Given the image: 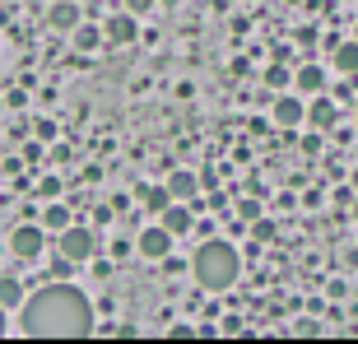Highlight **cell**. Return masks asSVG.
<instances>
[{
	"label": "cell",
	"instance_id": "cb8c5ba5",
	"mask_svg": "<svg viewBox=\"0 0 358 344\" xmlns=\"http://www.w3.org/2000/svg\"><path fill=\"white\" fill-rule=\"evenodd\" d=\"M354 224H358V200H354Z\"/></svg>",
	"mask_w": 358,
	"mask_h": 344
},
{
	"label": "cell",
	"instance_id": "e0dca14e",
	"mask_svg": "<svg viewBox=\"0 0 358 344\" xmlns=\"http://www.w3.org/2000/svg\"><path fill=\"white\" fill-rule=\"evenodd\" d=\"M42 228H52V233H61V228H70V210L52 200V205L42 210Z\"/></svg>",
	"mask_w": 358,
	"mask_h": 344
},
{
	"label": "cell",
	"instance_id": "d6986e66",
	"mask_svg": "<svg viewBox=\"0 0 358 344\" xmlns=\"http://www.w3.org/2000/svg\"><path fill=\"white\" fill-rule=\"evenodd\" d=\"M238 219L242 224H256L261 219V200H238Z\"/></svg>",
	"mask_w": 358,
	"mask_h": 344
},
{
	"label": "cell",
	"instance_id": "4fadbf2b",
	"mask_svg": "<svg viewBox=\"0 0 358 344\" xmlns=\"http://www.w3.org/2000/svg\"><path fill=\"white\" fill-rule=\"evenodd\" d=\"M335 70L340 75H358V38H349V42H335Z\"/></svg>",
	"mask_w": 358,
	"mask_h": 344
},
{
	"label": "cell",
	"instance_id": "5bb4252c",
	"mask_svg": "<svg viewBox=\"0 0 358 344\" xmlns=\"http://www.w3.org/2000/svg\"><path fill=\"white\" fill-rule=\"evenodd\" d=\"M168 191H173V200H196L200 196V182H196V172H173L168 177Z\"/></svg>",
	"mask_w": 358,
	"mask_h": 344
},
{
	"label": "cell",
	"instance_id": "9a60e30c",
	"mask_svg": "<svg viewBox=\"0 0 358 344\" xmlns=\"http://www.w3.org/2000/svg\"><path fill=\"white\" fill-rule=\"evenodd\" d=\"M140 200H145L154 214H163L168 205H173V191H168V186H140Z\"/></svg>",
	"mask_w": 358,
	"mask_h": 344
},
{
	"label": "cell",
	"instance_id": "6da1fadb",
	"mask_svg": "<svg viewBox=\"0 0 358 344\" xmlns=\"http://www.w3.org/2000/svg\"><path fill=\"white\" fill-rule=\"evenodd\" d=\"M19 331L33 340H80L93 335V303L75 284H42L19 307Z\"/></svg>",
	"mask_w": 358,
	"mask_h": 344
},
{
	"label": "cell",
	"instance_id": "484cf974",
	"mask_svg": "<svg viewBox=\"0 0 358 344\" xmlns=\"http://www.w3.org/2000/svg\"><path fill=\"white\" fill-rule=\"evenodd\" d=\"M354 112H358V107H354Z\"/></svg>",
	"mask_w": 358,
	"mask_h": 344
},
{
	"label": "cell",
	"instance_id": "5b68a950",
	"mask_svg": "<svg viewBox=\"0 0 358 344\" xmlns=\"http://www.w3.org/2000/svg\"><path fill=\"white\" fill-rule=\"evenodd\" d=\"M270 117H275L279 131H298V126L307 121V103H303V98H293V93H279L275 107H270Z\"/></svg>",
	"mask_w": 358,
	"mask_h": 344
},
{
	"label": "cell",
	"instance_id": "ac0fdd59",
	"mask_svg": "<svg viewBox=\"0 0 358 344\" xmlns=\"http://www.w3.org/2000/svg\"><path fill=\"white\" fill-rule=\"evenodd\" d=\"M266 84H270V89H289V84H293V75H289L284 66H270V70H266Z\"/></svg>",
	"mask_w": 358,
	"mask_h": 344
},
{
	"label": "cell",
	"instance_id": "9c48e42d",
	"mask_svg": "<svg viewBox=\"0 0 358 344\" xmlns=\"http://www.w3.org/2000/svg\"><path fill=\"white\" fill-rule=\"evenodd\" d=\"M159 224L168 228L173 238H182V233H191V224H196V219H191V200H173V205H168V210L159 214Z\"/></svg>",
	"mask_w": 358,
	"mask_h": 344
},
{
	"label": "cell",
	"instance_id": "ffe728a7",
	"mask_svg": "<svg viewBox=\"0 0 358 344\" xmlns=\"http://www.w3.org/2000/svg\"><path fill=\"white\" fill-rule=\"evenodd\" d=\"M252 233H256V242H266V238H275V224H270V219H256Z\"/></svg>",
	"mask_w": 358,
	"mask_h": 344
},
{
	"label": "cell",
	"instance_id": "2e32d148",
	"mask_svg": "<svg viewBox=\"0 0 358 344\" xmlns=\"http://www.w3.org/2000/svg\"><path fill=\"white\" fill-rule=\"evenodd\" d=\"M0 307H24V284L0 275Z\"/></svg>",
	"mask_w": 358,
	"mask_h": 344
},
{
	"label": "cell",
	"instance_id": "30bf717a",
	"mask_svg": "<svg viewBox=\"0 0 358 344\" xmlns=\"http://www.w3.org/2000/svg\"><path fill=\"white\" fill-rule=\"evenodd\" d=\"M293 84H298V93H307V98H312V93H326V70L307 61V66L293 70Z\"/></svg>",
	"mask_w": 358,
	"mask_h": 344
},
{
	"label": "cell",
	"instance_id": "8fae6325",
	"mask_svg": "<svg viewBox=\"0 0 358 344\" xmlns=\"http://www.w3.org/2000/svg\"><path fill=\"white\" fill-rule=\"evenodd\" d=\"M70 42H75V52H98L107 38H103V28H93V24H84V19H80V24L70 28Z\"/></svg>",
	"mask_w": 358,
	"mask_h": 344
},
{
	"label": "cell",
	"instance_id": "7402d4cb",
	"mask_svg": "<svg viewBox=\"0 0 358 344\" xmlns=\"http://www.w3.org/2000/svg\"><path fill=\"white\" fill-rule=\"evenodd\" d=\"M126 10H131L135 19H140V14H149V10H154V0H126Z\"/></svg>",
	"mask_w": 358,
	"mask_h": 344
},
{
	"label": "cell",
	"instance_id": "7c38bea8",
	"mask_svg": "<svg viewBox=\"0 0 358 344\" xmlns=\"http://www.w3.org/2000/svg\"><path fill=\"white\" fill-rule=\"evenodd\" d=\"M47 24H52L56 33H70V28L80 24V10H75V5H70V0H56L52 10H47Z\"/></svg>",
	"mask_w": 358,
	"mask_h": 344
},
{
	"label": "cell",
	"instance_id": "277c9868",
	"mask_svg": "<svg viewBox=\"0 0 358 344\" xmlns=\"http://www.w3.org/2000/svg\"><path fill=\"white\" fill-rule=\"evenodd\" d=\"M42 247H47V228L42 224H19L10 233V252L19 256V261H38Z\"/></svg>",
	"mask_w": 358,
	"mask_h": 344
},
{
	"label": "cell",
	"instance_id": "ba28073f",
	"mask_svg": "<svg viewBox=\"0 0 358 344\" xmlns=\"http://www.w3.org/2000/svg\"><path fill=\"white\" fill-rule=\"evenodd\" d=\"M103 38L112 42V47H131V42L140 38V28H135V14H131V10L112 14V19L103 24Z\"/></svg>",
	"mask_w": 358,
	"mask_h": 344
},
{
	"label": "cell",
	"instance_id": "52a82bcc",
	"mask_svg": "<svg viewBox=\"0 0 358 344\" xmlns=\"http://www.w3.org/2000/svg\"><path fill=\"white\" fill-rule=\"evenodd\" d=\"M135 247H140V256H145V261H168V252H173V233H168L163 224H154V228H145V233H140V242H135Z\"/></svg>",
	"mask_w": 358,
	"mask_h": 344
},
{
	"label": "cell",
	"instance_id": "8992f818",
	"mask_svg": "<svg viewBox=\"0 0 358 344\" xmlns=\"http://www.w3.org/2000/svg\"><path fill=\"white\" fill-rule=\"evenodd\" d=\"M307 126H312V131H335V126H340V107H335V98L312 93V103H307Z\"/></svg>",
	"mask_w": 358,
	"mask_h": 344
},
{
	"label": "cell",
	"instance_id": "603a6c76",
	"mask_svg": "<svg viewBox=\"0 0 358 344\" xmlns=\"http://www.w3.org/2000/svg\"><path fill=\"white\" fill-rule=\"evenodd\" d=\"M0 335H5V307H0Z\"/></svg>",
	"mask_w": 358,
	"mask_h": 344
},
{
	"label": "cell",
	"instance_id": "7a4b0ae2",
	"mask_svg": "<svg viewBox=\"0 0 358 344\" xmlns=\"http://www.w3.org/2000/svg\"><path fill=\"white\" fill-rule=\"evenodd\" d=\"M191 275H196L200 289H210V293L233 289V284H238V275H242L238 247H233V242H224V238H205L196 247V256H191Z\"/></svg>",
	"mask_w": 358,
	"mask_h": 344
},
{
	"label": "cell",
	"instance_id": "3957f363",
	"mask_svg": "<svg viewBox=\"0 0 358 344\" xmlns=\"http://www.w3.org/2000/svg\"><path fill=\"white\" fill-rule=\"evenodd\" d=\"M56 252L66 256L70 265H84L93 252H98V242H93V233L84 224H70V228H61V233H56Z\"/></svg>",
	"mask_w": 358,
	"mask_h": 344
},
{
	"label": "cell",
	"instance_id": "44dd1931",
	"mask_svg": "<svg viewBox=\"0 0 358 344\" xmlns=\"http://www.w3.org/2000/svg\"><path fill=\"white\" fill-rule=\"evenodd\" d=\"M38 191H42V200H56V196H61V182H56V177H47Z\"/></svg>",
	"mask_w": 358,
	"mask_h": 344
},
{
	"label": "cell",
	"instance_id": "d4e9b609",
	"mask_svg": "<svg viewBox=\"0 0 358 344\" xmlns=\"http://www.w3.org/2000/svg\"><path fill=\"white\" fill-rule=\"evenodd\" d=\"M354 38H358V28H354Z\"/></svg>",
	"mask_w": 358,
	"mask_h": 344
}]
</instances>
